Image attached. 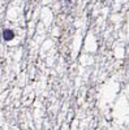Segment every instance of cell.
I'll use <instances>...</instances> for the list:
<instances>
[{
	"label": "cell",
	"mask_w": 129,
	"mask_h": 130,
	"mask_svg": "<svg viewBox=\"0 0 129 130\" xmlns=\"http://www.w3.org/2000/svg\"><path fill=\"white\" fill-rule=\"evenodd\" d=\"M2 37H3V40L4 42H12L16 38V34H15V31L12 29H4Z\"/></svg>",
	"instance_id": "1"
}]
</instances>
